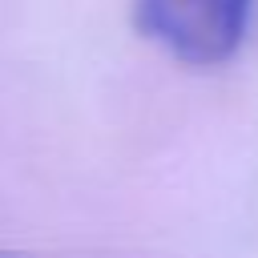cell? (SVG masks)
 <instances>
[{"instance_id":"obj_1","label":"cell","mask_w":258,"mask_h":258,"mask_svg":"<svg viewBox=\"0 0 258 258\" xmlns=\"http://www.w3.org/2000/svg\"><path fill=\"white\" fill-rule=\"evenodd\" d=\"M250 12L254 0H133L141 36L198 69L222 64L242 48Z\"/></svg>"},{"instance_id":"obj_2","label":"cell","mask_w":258,"mask_h":258,"mask_svg":"<svg viewBox=\"0 0 258 258\" xmlns=\"http://www.w3.org/2000/svg\"><path fill=\"white\" fill-rule=\"evenodd\" d=\"M0 258H4V254H0Z\"/></svg>"}]
</instances>
